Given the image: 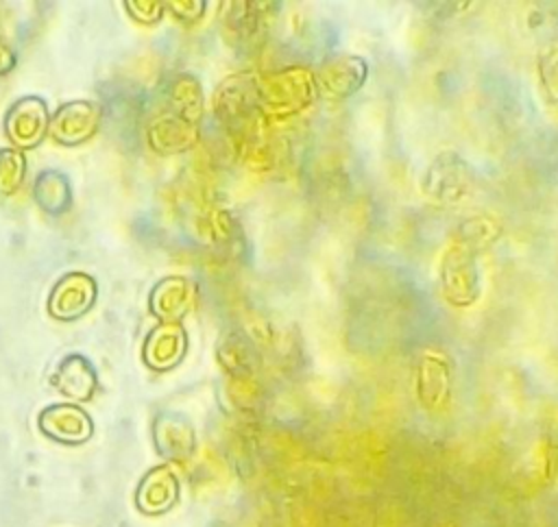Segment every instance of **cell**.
I'll return each instance as SVG.
<instances>
[{
    "instance_id": "1",
    "label": "cell",
    "mask_w": 558,
    "mask_h": 527,
    "mask_svg": "<svg viewBox=\"0 0 558 527\" xmlns=\"http://www.w3.org/2000/svg\"><path fill=\"white\" fill-rule=\"evenodd\" d=\"M216 120L229 128L233 135L238 133L248 144H255L253 135L264 128L262 113V96H259V74L255 72H235L222 78L211 98Z\"/></svg>"
},
{
    "instance_id": "2",
    "label": "cell",
    "mask_w": 558,
    "mask_h": 527,
    "mask_svg": "<svg viewBox=\"0 0 558 527\" xmlns=\"http://www.w3.org/2000/svg\"><path fill=\"white\" fill-rule=\"evenodd\" d=\"M318 94L316 74L305 65H288L259 76L262 113L266 120L299 115L316 102Z\"/></svg>"
},
{
    "instance_id": "3",
    "label": "cell",
    "mask_w": 558,
    "mask_h": 527,
    "mask_svg": "<svg viewBox=\"0 0 558 527\" xmlns=\"http://www.w3.org/2000/svg\"><path fill=\"white\" fill-rule=\"evenodd\" d=\"M438 279L442 298L451 307H471L482 294V274L477 255L460 240H451L440 255Z\"/></svg>"
},
{
    "instance_id": "4",
    "label": "cell",
    "mask_w": 558,
    "mask_h": 527,
    "mask_svg": "<svg viewBox=\"0 0 558 527\" xmlns=\"http://www.w3.org/2000/svg\"><path fill=\"white\" fill-rule=\"evenodd\" d=\"M477 183V172L458 150L438 152L425 168L421 187L423 194L440 205H456L464 200Z\"/></svg>"
},
{
    "instance_id": "5",
    "label": "cell",
    "mask_w": 558,
    "mask_h": 527,
    "mask_svg": "<svg viewBox=\"0 0 558 527\" xmlns=\"http://www.w3.org/2000/svg\"><path fill=\"white\" fill-rule=\"evenodd\" d=\"M50 111L41 96H22L9 105L2 118L4 137L17 150H31L48 135Z\"/></svg>"
},
{
    "instance_id": "6",
    "label": "cell",
    "mask_w": 558,
    "mask_h": 527,
    "mask_svg": "<svg viewBox=\"0 0 558 527\" xmlns=\"http://www.w3.org/2000/svg\"><path fill=\"white\" fill-rule=\"evenodd\" d=\"M98 298V283L89 272H63L48 294V314L59 322H72L85 316Z\"/></svg>"
},
{
    "instance_id": "7",
    "label": "cell",
    "mask_w": 558,
    "mask_h": 527,
    "mask_svg": "<svg viewBox=\"0 0 558 527\" xmlns=\"http://www.w3.org/2000/svg\"><path fill=\"white\" fill-rule=\"evenodd\" d=\"M102 122V107L96 100L76 98L59 105L50 115L48 135L61 146H81L92 139Z\"/></svg>"
},
{
    "instance_id": "8",
    "label": "cell",
    "mask_w": 558,
    "mask_h": 527,
    "mask_svg": "<svg viewBox=\"0 0 558 527\" xmlns=\"http://www.w3.org/2000/svg\"><path fill=\"white\" fill-rule=\"evenodd\" d=\"M37 429L57 444L81 446L94 436V418L76 403H52L39 412Z\"/></svg>"
},
{
    "instance_id": "9",
    "label": "cell",
    "mask_w": 558,
    "mask_h": 527,
    "mask_svg": "<svg viewBox=\"0 0 558 527\" xmlns=\"http://www.w3.org/2000/svg\"><path fill=\"white\" fill-rule=\"evenodd\" d=\"M453 390V370L447 355L427 351L418 357L414 368V392L425 412H440L447 407Z\"/></svg>"
},
{
    "instance_id": "10",
    "label": "cell",
    "mask_w": 558,
    "mask_h": 527,
    "mask_svg": "<svg viewBox=\"0 0 558 527\" xmlns=\"http://www.w3.org/2000/svg\"><path fill=\"white\" fill-rule=\"evenodd\" d=\"M368 78V61L353 52H338L327 57L318 72V91L333 100H347L355 96Z\"/></svg>"
},
{
    "instance_id": "11",
    "label": "cell",
    "mask_w": 558,
    "mask_h": 527,
    "mask_svg": "<svg viewBox=\"0 0 558 527\" xmlns=\"http://www.w3.org/2000/svg\"><path fill=\"white\" fill-rule=\"evenodd\" d=\"M198 283L185 274L159 279L148 294V311L159 322H181L196 305Z\"/></svg>"
},
{
    "instance_id": "12",
    "label": "cell",
    "mask_w": 558,
    "mask_h": 527,
    "mask_svg": "<svg viewBox=\"0 0 558 527\" xmlns=\"http://www.w3.org/2000/svg\"><path fill=\"white\" fill-rule=\"evenodd\" d=\"M187 346V331L181 322H157L142 342V361L153 372H168L183 361Z\"/></svg>"
},
{
    "instance_id": "13",
    "label": "cell",
    "mask_w": 558,
    "mask_h": 527,
    "mask_svg": "<svg viewBox=\"0 0 558 527\" xmlns=\"http://www.w3.org/2000/svg\"><path fill=\"white\" fill-rule=\"evenodd\" d=\"M153 444L166 462H187L196 451V431L181 412H159L153 420Z\"/></svg>"
},
{
    "instance_id": "14",
    "label": "cell",
    "mask_w": 558,
    "mask_h": 527,
    "mask_svg": "<svg viewBox=\"0 0 558 527\" xmlns=\"http://www.w3.org/2000/svg\"><path fill=\"white\" fill-rule=\"evenodd\" d=\"M181 483L172 466L157 464L148 468L135 488V507L144 516H161L179 503Z\"/></svg>"
},
{
    "instance_id": "15",
    "label": "cell",
    "mask_w": 558,
    "mask_h": 527,
    "mask_svg": "<svg viewBox=\"0 0 558 527\" xmlns=\"http://www.w3.org/2000/svg\"><path fill=\"white\" fill-rule=\"evenodd\" d=\"M50 385L57 390L68 403H87L96 388H98V372L94 364L81 355V353H70L50 372Z\"/></svg>"
},
{
    "instance_id": "16",
    "label": "cell",
    "mask_w": 558,
    "mask_h": 527,
    "mask_svg": "<svg viewBox=\"0 0 558 527\" xmlns=\"http://www.w3.org/2000/svg\"><path fill=\"white\" fill-rule=\"evenodd\" d=\"M201 137V126L192 124L170 111H161L148 122V146L159 155H177L194 148Z\"/></svg>"
},
{
    "instance_id": "17",
    "label": "cell",
    "mask_w": 558,
    "mask_h": 527,
    "mask_svg": "<svg viewBox=\"0 0 558 527\" xmlns=\"http://www.w3.org/2000/svg\"><path fill=\"white\" fill-rule=\"evenodd\" d=\"M277 2H229L231 11L225 13V28L233 35L238 44L253 46L259 44L266 35L268 17L277 11L272 9Z\"/></svg>"
},
{
    "instance_id": "18",
    "label": "cell",
    "mask_w": 558,
    "mask_h": 527,
    "mask_svg": "<svg viewBox=\"0 0 558 527\" xmlns=\"http://www.w3.org/2000/svg\"><path fill=\"white\" fill-rule=\"evenodd\" d=\"M216 359L222 366V370L231 379H244L255 377L259 368V353L255 342L240 329L227 331L218 346H216Z\"/></svg>"
},
{
    "instance_id": "19",
    "label": "cell",
    "mask_w": 558,
    "mask_h": 527,
    "mask_svg": "<svg viewBox=\"0 0 558 527\" xmlns=\"http://www.w3.org/2000/svg\"><path fill=\"white\" fill-rule=\"evenodd\" d=\"M166 111L201 126V118L205 113V96L203 85L194 74L181 72L168 81Z\"/></svg>"
},
{
    "instance_id": "20",
    "label": "cell",
    "mask_w": 558,
    "mask_h": 527,
    "mask_svg": "<svg viewBox=\"0 0 558 527\" xmlns=\"http://www.w3.org/2000/svg\"><path fill=\"white\" fill-rule=\"evenodd\" d=\"M33 200L48 216H61L72 207L70 176L57 168L41 170L33 181Z\"/></svg>"
},
{
    "instance_id": "21",
    "label": "cell",
    "mask_w": 558,
    "mask_h": 527,
    "mask_svg": "<svg viewBox=\"0 0 558 527\" xmlns=\"http://www.w3.org/2000/svg\"><path fill=\"white\" fill-rule=\"evenodd\" d=\"M501 235V224L497 218L486 216V213H477L466 218L460 226H458V235L456 240H460L464 246H469L475 255L490 248Z\"/></svg>"
},
{
    "instance_id": "22",
    "label": "cell",
    "mask_w": 558,
    "mask_h": 527,
    "mask_svg": "<svg viewBox=\"0 0 558 527\" xmlns=\"http://www.w3.org/2000/svg\"><path fill=\"white\" fill-rule=\"evenodd\" d=\"M536 76L545 100L558 105V39H549L538 48Z\"/></svg>"
},
{
    "instance_id": "23",
    "label": "cell",
    "mask_w": 558,
    "mask_h": 527,
    "mask_svg": "<svg viewBox=\"0 0 558 527\" xmlns=\"http://www.w3.org/2000/svg\"><path fill=\"white\" fill-rule=\"evenodd\" d=\"M26 179V155L13 146L0 148V198L20 189Z\"/></svg>"
},
{
    "instance_id": "24",
    "label": "cell",
    "mask_w": 558,
    "mask_h": 527,
    "mask_svg": "<svg viewBox=\"0 0 558 527\" xmlns=\"http://www.w3.org/2000/svg\"><path fill=\"white\" fill-rule=\"evenodd\" d=\"M126 13L142 26H155L163 17V2L161 0H124L122 2Z\"/></svg>"
},
{
    "instance_id": "25",
    "label": "cell",
    "mask_w": 558,
    "mask_h": 527,
    "mask_svg": "<svg viewBox=\"0 0 558 527\" xmlns=\"http://www.w3.org/2000/svg\"><path fill=\"white\" fill-rule=\"evenodd\" d=\"M163 7L183 24H196L207 9L205 0H168Z\"/></svg>"
},
{
    "instance_id": "26",
    "label": "cell",
    "mask_w": 558,
    "mask_h": 527,
    "mask_svg": "<svg viewBox=\"0 0 558 527\" xmlns=\"http://www.w3.org/2000/svg\"><path fill=\"white\" fill-rule=\"evenodd\" d=\"M15 63H17V54H15V50L7 44L2 30H0V76L9 74V72L15 68Z\"/></svg>"
}]
</instances>
